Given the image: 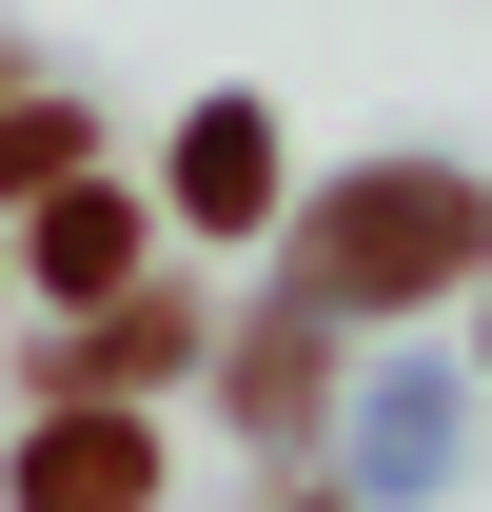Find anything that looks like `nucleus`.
<instances>
[{
  "mask_svg": "<svg viewBox=\"0 0 492 512\" xmlns=\"http://www.w3.org/2000/svg\"><path fill=\"white\" fill-rule=\"evenodd\" d=\"M138 493H158V434H119V414H40L20 512H138Z\"/></svg>",
  "mask_w": 492,
  "mask_h": 512,
  "instance_id": "obj_2",
  "label": "nucleus"
},
{
  "mask_svg": "<svg viewBox=\"0 0 492 512\" xmlns=\"http://www.w3.org/2000/svg\"><path fill=\"white\" fill-rule=\"evenodd\" d=\"M79 178V119H40V99H20V119H0V197H60Z\"/></svg>",
  "mask_w": 492,
  "mask_h": 512,
  "instance_id": "obj_6",
  "label": "nucleus"
},
{
  "mask_svg": "<svg viewBox=\"0 0 492 512\" xmlns=\"http://www.w3.org/2000/svg\"><path fill=\"white\" fill-rule=\"evenodd\" d=\"M237 394L276 414V434H296V414H315V335H256V355H237Z\"/></svg>",
  "mask_w": 492,
  "mask_h": 512,
  "instance_id": "obj_7",
  "label": "nucleus"
},
{
  "mask_svg": "<svg viewBox=\"0 0 492 512\" xmlns=\"http://www.w3.org/2000/svg\"><path fill=\"white\" fill-rule=\"evenodd\" d=\"M197 355V316L178 296H138V316H99V335H60V414H99V394H158Z\"/></svg>",
  "mask_w": 492,
  "mask_h": 512,
  "instance_id": "obj_4",
  "label": "nucleus"
},
{
  "mask_svg": "<svg viewBox=\"0 0 492 512\" xmlns=\"http://www.w3.org/2000/svg\"><path fill=\"white\" fill-rule=\"evenodd\" d=\"M178 217H217V237L276 217V119H256V99H217V119L178 138Z\"/></svg>",
  "mask_w": 492,
  "mask_h": 512,
  "instance_id": "obj_3",
  "label": "nucleus"
},
{
  "mask_svg": "<svg viewBox=\"0 0 492 512\" xmlns=\"http://www.w3.org/2000/svg\"><path fill=\"white\" fill-rule=\"evenodd\" d=\"M473 256H492V197H473V178H355V197L296 237V276L374 316V296H453Z\"/></svg>",
  "mask_w": 492,
  "mask_h": 512,
  "instance_id": "obj_1",
  "label": "nucleus"
},
{
  "mask_svg": "<svg viewBox=\"0 0 492 512\" xmlns=\"http://www.w3.org/2000/svg\"><path fill=\"white\" fill-rule=\"evenodd\" d=\"M40 276H60V296H119V276H138V197L119 178H60V197H40Z\"/></svg>",
  "mask_w": 492,
  "mask_h": 512,
  "instance_id": "obj_5",
  "label": "nucleus"
}]
</instances>
